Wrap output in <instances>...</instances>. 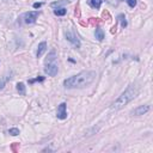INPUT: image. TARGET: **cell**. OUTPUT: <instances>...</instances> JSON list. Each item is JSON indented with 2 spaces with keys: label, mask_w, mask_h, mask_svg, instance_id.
I'll return each instance as SVG.
<instances>
[{
  "label": "cell",
  "mask_w": 153,
  "mask_h": 153,
  "mask_svg": "<svg viewBox=\"0 0 153 153\" xmlns=\"http://www.w3.org/2000/svg\"><path fill=\"white\" fill-rule=\"evenodd\" d=\"M97 74L95 71H83L73 77H69L64 81L66 89H84L93 83Z\"/></svg>",
  "instance_id": "obj_1"
},
{
  "label": "cell",
  "mask_w": 153,
  "mask_h": 153,
  "mask_svg": "<svg viewBox=\"0 0 153 153\" xmlns=\"http://www.w3.org/2000/svg\"><path fill=\"white\" fill-rule=\"evenodd\" d=\"M138 92H139V90H138V87L135 85L128 86V89L113 103L111 109H113V110H120V109H122L125 105H127L132 99H134L136 97Z\"/></svg>",
  "instance_id": "obj_2"
},
{
  "label": "cell",
  "mask_w": 153,
  "mask_h": 153,
  "mask_svg": "<svg viewBox=\"0 0 153 153\" xmlns=\"http://www.w3.org/2000/svg\"><path fill=\"white\" fill-rule=\"evenodd\" d=\"M38 16H39V11H29L22 16V19L25 24H33L36 22Z\"/></svg>",
  "instance_id": "obj_3"
},
{
  "label": "cell",
  "mask_w": 153,
  "mask_h": 153,
  "mask_svg": "<svg viewBox=\"0 0 153 153\" xmlns=\"http://www.w3.org/2000/svg\"><path fill=\"white\" fill-rule=\"evenodd\" d=\"M65 36H66V39L69 41V42L72 43L75 48H79V47H80V41L78 39L77 35H75L73 31H66V33H65Z\"/></svg>",
  "instance_id": "obj_4"
},
{
  "label": "cell",
  "mask_w": 153,
  "mask_h": 153,
  "mask_svg": "<svg viewBox=\"0 0 153 153\" xmlns=\"http://www.w3.org/2000/svg\"><path fill=\"white\" fill-rule=\"evenodd\" d=\"M57 71H59V67L56 64L52 62V64H46V67H44V72L50 75V77H55L57 74Z\"/></svg>",
  "instance_id": "obj_5"
},
{
  "label": "cell",
  "mask_w": 153,
  "mask_h": 153,
  "mask_svg": "<svg viewBox=\"0 0 153 153\" xmlns=\"http://www.w3.org/2000/svg\"><path fill=\"white\" fill-rule=\"evenodd\" d=\"M67 105H66V103H61L60 105H59V108H57V113H56V116H57V118H60V120H65V118H67Z\"/></svg>",
  "instance_id": "obj_6"
},
{
  "label": "cell",
  "mask_w": 153,
  "mask_h": 153,
  "mask_svg": "<svg viewBox=\"0 0 153 153\" xmlns=\"http://www.w3.org/2000/svg\"><path fill=\"white\" fill-rule=\"evenodd\" d=\"M148 110H150V105H140V107H138L136 109H134L133 111H132V115L140 116V115L146 114Z\"/></svg>",
  "instance_id": "obj_7"
},
{
  "label": "cell",
  "mask_w": 153,
  "mask_h": 153,
  "mask_svg": "<svg viewBox=\"0 0 153 153\" xmlns=\"http://www.w3.org/2000/svg\"><path fill=\"white\" fill-rule=\"evenodd\" d=\"M46 50H47V42H41L39 44H38V47H37V52H36V55H37V57H41L44 53H46Z\"/></svg>",
  "instance_id": "obj_8"
},
{
  "label": "cell",
  "mask_w": 153,
  "mask_h": 153,
  "mask_svg": "<svg viewBox=\"0 0 153 153\" xmlns=\"http://www.w3.org/2000/svg\"><path fill=\"white\" fill-rule=\"evenodd\" d=\"M11 74H12V73H10V74H7V75H4L3 78H0V90H3V89L5 87V85H6L7 81L12 78Z\"/></svg>",
  "instance_id": "obj_9"
},
{
  "label": "cell",
  "mask_w": 153,
  "mask_h": 153,
  "mask_svg": "<svg viewBox=\"0 0 153 153\" xmlns=\"http://www.w3.org/2000/svg\"><path fill=\"white\" fill-rule=\"evenodd\" d=\"M95 37H96L98 41H103V38H104V31H103L102 29L97 28L96 31H95Z\"/></svg>",
  "instance_id": "obj_10"
},
{
  "label": "cell",
  "mask_w": 153,
  "mask_h": 153,
  "mask_svg": "<svg viewBox=\"0 0 153 153\" xmlns=\"http://www.w3.org/2000/svg\"><path fill=\"white\" fill-rule=\"evenodd\" d=\"M55 59H56V53L55 52H50L48 54L47 59H46V64H52V62H54Z\"/></svg>",
  "instance_id": "obj_11"
},
{
  "label": "cell",
  "mask_w": 153,
  "mask_h": 153,
  "mask_svg": "<svg viewBox=\"0 0 153 153\" xmlns=\"http://www.w3.org/2000/svg\"><path fill=\"white\" fill-rule=\"evenodd\" d=\"M17 90H18L19 95H22V96L25 95V85L23 83H18L17 84Z\"/></svg>",
  "instance_id": "obj_12"
},
{
  "label": "cell",
  "mask_w": 153,
  "mask_h": 153,
  "mask_svg": "<svg viewBox=\"0 0 153 153\" xmlns=\"http://www.w3.org/2000/svg\"><path fill=\"white\" fill-rule=\"evenodd\" d=\"M66 13H67V10H66V8H64V7L54 10V15H55V16H65Z\"/></svg>",
  "instance_id": "obj_13"
},
{
  "label": "cell",
  "mask_w": 153,
  "mask_h": 153,
  "mask_svg": "<svg viewBox=\"0 0 153 153\" xmlns=\"http://www.w3.org/2000/svg\"><path fill=\"white\" fill-rule=\"evenodd\" d=\"M102 3H103V0H90L91 6L95 7V8H99L100 5H102Z\"/></svg>",
  "instance_id": "obj_14"
},
{
  "label": "cell",
  "mask_w": 153,
  "mask_h": 153,
  "mask_svg": "<svg viewBox=\"0 0 153 153\" xmlns=\"http://www.w3.org/2000/svg\"><path fill=\"white\" fill-rule=\"evenodd\" d=\"M118 20L121 22V26L122 28H126L127 26V20H126V17L123 15H120L118 16Z\"/></svg>",
  "instance_id": "obj_15"
},
{
  "label": "cell",
  "mask_w": 153,
  "mask_h": 153,
  "mask_svg": "<svg viewBox=\"0 0 153 153\" xmlns=\"http://www.w3.org/2000/svg\"><path fill=\"white\" fill-rule=\"evenodd\" d=\"M8 134L12 135V136H17V135H19V129L18 128H11V129H8Z\"/></svg>",
  "instance_id": "obj_16"
},
{
  "label": "cell",
  "mask_w": 153,
  "mask_h": 153,
  "mask_svg": "<svg viewBox=\"0 0 153 153\" xmlns=\"http://www.w3.org/2000/svg\"><path fill=\"white\" fill-rule=\"evenodd\" d=\"M127 4L129 5V7H135L136 6V0H127Z\"/></svg>",
  "instance_id": "obj_17"
},
{
  "label": "cell",
  "mask_w": 153,
  "mask_h": 153,
  "mask_svg": "<svg viewBox=\"0 0 153 153\" xmlns=\"http://www.w3.org/2000/svg\"><path fill=\"white\" fill-rule=\"evenodd\" d=\"M67 3H68L67 0H65V1H56V3L52 4V7H56V6H60V5H62V4H67Z\"/></svg>",
  "instance_id": "obj_18"
},
{
  "label": "cell",
  "mask_w": 153,
  "mask_h": 153,
  "mask_svg": "<svg viewBox=\"0 0 153 153\" xmlns=\"http://www.w3.org/2000/svg\"><path fill=\"white\" fill-rule=\"evenodd\" d=\"M44 80V78L43 77H39V78H36V79H31V80H29V83L30 84H33V83H35V81H43Z\"/></svg>",
  "instance_id": "obj_19"
},
{
  "label": "cell",
  "mask_w": 153,
  "mask_h": 153,
  "mask_svg": "<svg viewBox=\"0 0 153 153\" xmlns=\"http://www.w3.org/2000/svg\"><path fill=\"white\" fill-rule=\"evenodd\" d=\"M33 6H34V8H39L41 6H42V3H35Z\"/></svg>",
  "instance_id": "obj_20"
}]
</instances>
